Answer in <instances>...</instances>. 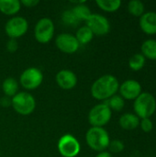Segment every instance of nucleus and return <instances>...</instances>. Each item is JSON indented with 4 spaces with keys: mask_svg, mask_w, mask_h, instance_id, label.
I'll return each mask as SVG.
<instances>
[{
    "mask_svg": "<svg viewBox=\"0 0 156 157\" xmlns=\"http://www.w3.org/2000/svg\"><path fill=\"white\" fill-rule=\"evenodd\" d=\"M120 83L112 75H104L97 78L91 86V95L97 100H107L119 91Z\"/></svg>",
    "mask_w": 156,
    "mask_h": 157,
    "instance_id": "f257e3e1",
    "label": "nucleus"
},
{
    "mask_svg": "<svg viewBox=\"0 0 156 157\" xmlns=\"http://www.w3.org/2000/svg\"><path fill=\"white\" fill-rule=\"evenodd\" d=\"M134 114L142 119L152 117L156 110V99L154 96L149 92H142V94L133 102Z\"/></svg>",
    "mask_w": 156,
    "mask_h": 157,
    "instance_id": "f03ea898",
    "label": "nucleus"
},
{
    "mask_svg": "<svg viewBox=\"0 0 156 157\" xmlns=\"http://www.w3.org/2000/svg\"><path fill=\"white\" fill-rule=\"evenodd\" d=\"M87 145L94 151H105L110 143L108 132L103 127H91L86 134Z\"/></svg>",
    "mask_w": 156,
    "mask_h": 157,
    "instance_id": "7ed1b4c3",
    "label": "nucleus"
},
{
    "mask_svg": "<svg viewBox=\"0 0 156 157\" xmlns=\"http://www.w3.org/2000/svg\"><path fill=\"white\" fill-rule=\"evenodd\" d=\"M11 106L17 113L26 116L34 111L36 100L34 97L28 92H18L12 98Z\"/></svg>",
    "mask_w": 156,
    "mask_h": 157,
    "instance_id": "20e7f679",
    "label": "nucleus"
},
{
    "mask_svg": "<svg viewBox=\"0 0 156 157\" xmlns=\"http://www.w3.org/2000/svg\"><path fill=\"white\" fill-rule=\"evenodd\" d=\"M111 116V109L105 103H100L90 109L88 113V121L92 127H104L109 122Z\"/></svg>",
    "mask_w": 156,
    "mask_h": 157,
    "instance_id": "39448f33",
    "label": "nucleus"
},
{
    "mask_svg": "<svg viewBox=\"0 0 156 157\" xmlns=\"http://www.w3.org/2000/svg\"><path fill=\"white\" fill-rule=\"evenodd\" d=\"M54 35V24L49 17L40 18L35 25L34 37L40 43L46 44L50 42Z\"/></svg>",
    "mask_w": 156,
    "mask_h": 157,
    "instance_id": "423d86ee",
    "label": "nucleus"
},
{
    "mask_svg": "<svg viewBox=\"0 0 156 157\" xmlns=\"http://www.w3.org/2000/svg\"><path fill=\"white\" fill-rule=\"evenodd\" d=\"M60 155L63 157L77 156L81 151V146L78 140L72 134L63 135L57 144Z\"/></svg>",
    "mask_w": 156,
    "mask_h": 157,
    "instance_id": "0eeeda50",
    "label": "nucleus"
},
{
    "mask_svg": "<svg viewBox=\"0 0 156 157\" xmlns=\"http://www.w3.org/2000/svg\"><path fill=\"white\" fill-rule=\"evenodd\" d=\"M29 29V23L27 19L20 16H15L9 18L5 25L6 34L9 39H15L22 37Z\"/></svg>",
    "mask_w": 156,
    "mask_h": 157,
    "instance_id": "6e6552de",
    "label": "nucleus"
},
{
    "mask_svg": "<svg viewBox=\"0 0 156 157\" xmlns=\"http://www.w3.org/2000/svg\"><path fill=\"white\" fill-rule=\"evenodd\" d=\"M43 81V74L37 67L27 68L21 74L19 82L27 90H34L38 88Z\"/></svg>",
    "mask_w": 156,
    "mask_h": 157,
    "instance_id": "1a4fd4ad",
    "label": "nucleus"
},
{
    "mask_svg": "<svg viewBox=\"0 0 156 157\" xmlns=\"http://www.w3.org/2000/svg\"><path fill=\"white\" fill-rule=\"evenodd\" d=\"M86 22V26L91 29L94 35L103 36L108 34L110 30V23L108 19L100 14H92Z\"/></svg>",
    "mask_w": 156,
    "mask_h": 157,
    "instance_id": "9d476101",
    "label": "nucleus"
},
{
    "mask_svg": "<svg viewBox=\"0 0 156 157\" xmlns=\"http://www.w3.org/2000/svg\"><path fill=\"white\" fill-rule=\"evenodd\" d=\"M55 44L61 52L68 54L76 52L80 47L75 36L70 33L59 34L55 39Z\"/></svg>",
    "mask_w": 156,
    "mask_h": 157,
    "instance_id": "9b49d317",
    "label": "nucleus"
},
{
    "mask_svg": "<svg viewBox=\"0 0 156 157\" xmlns=\"http://www.w3.org/2000/svg\"><path fill=\"white\" fill-rule=\"evenodd\" d=\"M119 91L123 99L135 100L142 94V86L134 79H128L120 86Z\"/></svg>",
    "mask_w": 156,
    "mask_h": 157,
    "instance_id": "f8f14e48",
    "label": "nucleus"
},
{
    "mask_svg": "<svg viewBox=\"0 0 156 157\" xmlns=\"http://www.w3.org/2000/svg\"><path fill=\"white\" fill-rule=\"evenodd\" d=\"M57 85L63 90H71L77 84V76L76 75L67 69L61 70L57 73L55 77Z\"/></svg>",
    "mask_w": 156,
    "mask_h": 157,
    "instance_id": "ddd939ff",
    "label": "nucleus"
},
{
    "mask_svg": "<svg viewBox=\"0 0 156 157\" xmlns=\"http://www.w3.org/2000/svg\"><path fill=\"white\" fill-rule=\"evenodd\" d=\"M140 28L147 35L156 34V12H145L140 17Z\"/></svg>",
    "mask_w": 156,
    "mask_h": 157,
    "instance_id": "4468645a",
    "label": "nucleus"
},
{
    "mask_svg": "<svg viewBox=\"0 0 156 157\" xmlns=\"http://www.w3.org/2000/svg\"><path fill=\"white\" fill-rule=\"evenodd\" d=\"M140 118L137 117L134 113H125L120 116L119 120L120 126L126 131H132L139 127Z\"/></svg>",
    "mask_w": 156,
    "mask_h": 157,
    "instance_id": "2eb2a0df",
    "label": "nucleus"
},
{
    "mask_svg": "<svg viewBox=\"0 0 156 157\" xmlns=\"http://www.w3.org/2000/svg\"><path fill=\"white\" fill-rule=\"evenodd\" d=\"M21 8L18 0H0V12L6 16L16 15Z\"/></svg>",
    "mask_w": 156,
    "mask_h": 157,
    "instance_id": "dca6fc26",
    "label": "nucleus"
},
{
    "mask_svg": "<svg viewBox=\"0 0 156 157\" xmlns=\"http://www.w3.org/2000/svg\"><path fill=\"white\" fill-rule=\"evenodd\" d=\"M141 52L145 59L156 61V40L148 39L144 40L141 46Z\"/></svg>",
    "mask_w": 156,
    "mask_h": 157,
    "instance_id": "f3484780",
    "label": "nucleus"
},
{
    "mask_svg": "<svg viewBox=\"0 0 156 157\" xmlns=\"http://www.w3.org/2000/svg\"><path fill=\"white\" fill-rule=\"evenodd\" d=\"M2 89L6 97L13 98L17 94L18 91V83L13 77L6 78L2 83Z\"/></svg>",
    "mask_w": 156,
    "mask_h": 157,
    "instance_id": "a211bd4d",
    "label": "nucleus"
},
{
    "mask_svg": "<svg viewBox=\"0 0 156 157\" xmlns=\"http://www.w3.org/2000/svg\"><path fill=\"white\" fill-rule=\"evenodd\" d=\"M72 10H73V12L74 13L75 17L78 18L79 21H81V20L86 21L89 18V17L92 15L90 8L86 5H85L84 2L76 3V5L72 8Z\"/></svg>",
    "mask_w": 156,
    "mask_h": 157,
    "instance_id": "6ab92c4d",
    "label": "nucleus"
},
{
    "mask_svg": "<svg viewBox=\"0 0 156 157\" xmlns=\"http://www.w3.org/2000/svg\"><path fill=\"white\" fill-rule=\"evenodd\" d=\"M75 38L80 45H86L93 40L94 34L87 26H83L77 29Z\"/></svg>",
    "mask_w": 156,
    "mask_h": 157,
    "instance_id": "aec40b11",
    "label": "nucleus"
},
{
    "mask_svg": "<svg viewBox=\"0 0 156 157\" xmlns=\"http://www.w3.org/2000/svg\"><path fill=\"white\" fill-rule=\"evenodd\" d=\"M96 3L100 9L106 12H115L121 6L120 0H97Z\"/></svg>",
    "mask_w": 156,
    "mask_h": 157,
    "instance_id": "412c9836",
    "label": "nucleus"
},
{
    "mask_svg": "<svg viewBox=\"0 0 156 157\" xmlns=\"http://www.w3.org/2000/svg\"><path fill=\"white\" fill-rule=\"evenodd\" d=\"M128 11L132 16L141 17L145 13V6L141 0H131L128 3Z\"/></svg>",
    "mask_w": 156,
    "mask_h": 157,
    "instance_id": "4be33fe9",
    "label": "nucleus"
},
{
    "mask_svg": "<svg viewBox=\"0 0 156 157\" xmlns=\"http://www.w3.org/2000/svg\"><path fill=\"white\" fill-rule=\"evenodd\" d=\"M110 109L111 111H121L124 109L125 106V101L124 99L120 96V95H114L113 97L109 98L108 99L105 100L104 102Z\"/></svg>",
    "mask_w": 156,
    "mask_h": 157,
    "instance_id": "5701e85b",
    "label": "nucleus"
},
{
    "mask_svg": "<svg viewBox=\"0 0 156 157\" xmlns=\"http://www.w3.org/2000/svg\"><path fill=\"white\" fill-rule=\"evenodd\" d=\"M145 57L142 53L133 54L129 60V66L132 71H140L145 65Z\"/></svg>",
    "mask_w": 156,
    "mask_h": 157,
    "instance_id": "b1692460",
    "label": "nucleus"
},
{
    "mask_svg": "<svg viewBox=\"0 0 156 157\" xmlns=\"http://www.w3.org/2000/svg\"><path fill=\"white\" fill-rule=\"evenodd\" d=\"M62 20H63V22L65 25L70 26V27H75L80 22L78 20V18L75 17V15L73 12L72 8L71 9H67V10H65L63 13V15H62Z\"/></svg>",
    "mask_w": 156,
    "mask_h": 157,
    "instance_id": "393cba45",
    "label": "nucleus"
},
{
    "mask_svg": "<svg viewBox=\"0 0 156 157\" xmlns=\"http://www.w3.org/2000/svg\"><path fill=\"white\" fill-rule=\"evenodd\" d=\"M124 144L120 141V140H112L110 141L109 144H108V150L109 152L113 153V154H119L121 153L124 150Z\"/></svg>",
    "mask_w": 156,
    "mask_h": 157,
    "instance_id": "a878e982",
    "label": "nucleus"
},
{
    "mask_svg": "<svg viewBox=\"0 0 156 157\" xmlns=\"http://www.w3.org/2000/svg\"><path fill=\"white\" fill-rule=\"evenodd\" d=\"M139 126L141 127V129L144 132H147V133L152 132L153 129H154V123H153V121H152V120L150 118H148V119H142L140 121V125Z\"/></svg>",
    "mask_w": 156,
    "mask_h": 157,
    "instance_id": "bb28decb",
    "label": "nucleus"
},
{
    "mask_svg": "<svg viewBox=\"0 0 156 157\" xmlns=\"http://www.w3.org/2000/svg\"><path fill=\"white\" fill-rule=\"evenodd\" d=\"M6 51L9 52H11V53L17 52V50L18 48V44H17V40H15V39H9L6 41Z\"/></svg>",
    "mask_w": 156,
    "mask_h": 157,
    "instance_id": "cd10ccee",
    "label": "nucleus"
},
{
    "mask_svg": "<svg viewBox=\"0 0 156 157\" xmlns=\"http://www.w3.org/2000/svg\"><path fill=\"white\" fill-rule=\"evenodd\" d=\"M20 3L26 7H34L40 3V1L39 0H22L20 1Z\"/></svg>",
    "mask_w": 156,
    "mask_h": 157,
    "instance_id": "c85d7f7f",
    "label": "nucleus"
},
{
    "mask_svg": "<svg viewBox=\"0 0 156 157\" xmlns=\"http://www.w3.org/2000/svg\"><path fill=\"white\" fill-rule=\"evenodd\" d=\"M11 103H12V98L6 97V96L3 98H1V100H0V106L8 107V106H11Z\"/></svg>",
    "mask_w": 156,
    "mask_h": 157,
    "instance_id": "c756f323",
    "label": "nucleus"
},
{
    "mask_svg": "<svg viewBox=\"0 0 156 157\" xmlns=\"http://www.w3.org/2000/svg\"><path fill=\"white\" fill-rule=\"evenodd\" d=\"M96 157H112V155H110V153L106 152V151H103V152H100L98 155H97Z\"/></svg>",
    "mask_w": 156,
    "mask_h": 157,
    "instance_id": "7c9ffc66",
    "label": "nucleus"
},
{
    "mask_svg": "<svg viewBox=\"0 0 156 157\" xmlns=\"http://www.w3.org/2000/svg\"><path fill=\"white\" fill-rule=\"evenodd\" d=\"M0 86H1V83H0Z\"/></svg>",
    "mask_w": 156,
    "mask_h": 157,
    "instance_id": "2f4dec72",
    "label": "nucleus"
}]
</instances>
